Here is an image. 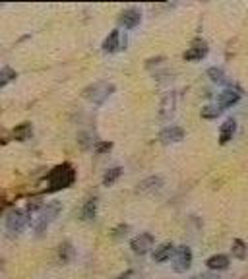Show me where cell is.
<instances>
[{
	"label": "cell",
	"mask_w": 248,
	"mask_h": 279,
	"mask_svg": "<svg viewBox=\"0 0 248 279\" xmlns=\"http://www.w3.org/2000/svg\"><path fill=\"white\" fill-rule=\"evenodd\" d=\"M58 256H60V260L64 262V264L72 262V258H74V248H72V244L70 243L62 244L60 250H58Z\"/></svg>",
	"instance_id": "obj_21"
},
{
	"label": "cell",
	"mask_w": 248,
	"mask_h": 279,
	"mask_svg": "<svg viewBox=\"0 0 248 279\" xmlns=\"http://www.w3.org/2000/svg\"><path fill=\"white\" fill-rule=\"evenodd\" d=\"M233 256L235 258H239V260H245L247 258V252H248V248H247V244H245V241H241V239H235L233 241Z\"/></svg>",
	"instance_id": "obj_17"
},
{
	"label": "cell",
	"mask_w": 248,
	"mask_h": 279,
	"mask_svg": "<svg viewBox=\"0 0 248 279\" xmlns=\"http://www.w3.org/2000/svg\"><path fill=\"white\" fill-rule=\"evenodd\" d=\"M192 264V250L188 246H178L177 252H175V264H173V270L177 274H182L190 268Z\"/></svg>",
	"instance_id": "obj_5"
},
{
	"label": "cell",
	"mask_w": 248,
	"mask_h": 279,
	"mask_svg": "<svg viewBox=\"0 0 248 279\" xmlns=\"http://www.w3.org/2000/svg\"><path fill=\"white\" fill-rule=\"evenodd\" d=\"M14 136H16V140H19V141L27 140L29 136H31V126H29V124H21L19 128L14 130Z\"/></svg>",
	"instance_id": "obj_23"
},
{
	"label": "cell",
	"mask_w": 248,
	"mask_h": 279,
	"mask_svg": "<svg viewBox=\"0 0 248 279\" xmlns=\"http://www.w3.org/2000/svg\"><path fill=\"white\" fill-rule=\"evenodd\" d=\"M206 54H208V47H206V43H202V45L190 47L188 51L184 52V60H188V62H194V60H202V58H204Z\"/></svg>",
	"instance_id": "obj_13"
},
{
	"label": "cell",
	"mask_w": 248,
	"mask_h": 279,
	"mask_svg": "<svg viewBox=\"0 0 248 279\" xmlns=\"http://www.w3.org/2000/svg\"><path fill=\"white\" fill-rule=\"evenodd\" d=\"M140 21H142V14H140L138 10H134V8L124 10L123 14H121V17H119V25H123L124 29H132V27H136Z\"/></svg>",
	"instance_id": "obj_7"
},
{
	"label": "cell",
	"mask_w": 248,
	"mask_h": 279,
	"mask_svg": "<svg viewBox=\"0 0 248 279\" xmlns=\"http://www.w3.org/2000/svg\"><path fill=\"white\" fill-rule=\"evenodd\" d=\"M239 101H241V93H239V91H235V89H225L223 93H219V99H217L219 109L233 107V105H237Z\"/></svg>",
	"instance_id": "obj_10"
},
{
	"label": "cell",
	"mask_w": 248,
	"mask_h": 279,
	"mask_svg": "<svg viewBox=\"0 0 248 279\" xmlns=\"http://www.w3.org/2000/svg\"><path fill=\"white\" fill-rule=\"evenodd\" d=\"M175 105H177L175 93H169V95L163 97V101H161V111H159L161 121H169V119L173 117V113H175Z\"/></svg>",
	"instance_id": "obj_9"
},
{
	"label": "cell",
	"mask_w": 248,
	"mask_h": 279,
	"mask_svg": "<svg viewBox=\"0 0 248 279\" xmlns=\"http://www.w3.org/2000/svg\"><path fill=\"white\" fill-rule=\"evenodd\" d=\"M113 91H115L113 84H109V82H97V84H93V86L84 89V97L88 101H91L93 105H103Z\"/></svg>",
	"instance_id": "obj_2"
},
{
	"label": "cell",
	"mask_w": 248,
	"mask_h": 279,
	"mask_svg": "<svg viewBox=\"0 0 248 279\" xmlns=\"http://www.w3.org/2000/svg\"><path fill=\"white\" fill-rule=\"evenodd\" d=\"M27 225V213L23 209H14L8 217H6V227L12 235H18L23 231V227Z\"/></svg>",
	"instance_id": "obj_4"
},
{
	"label": "cell",
	"mask_w": 248,
	"mask_h": 279,
	"mask_svg": "<svg viewBox=\"0 0 248 279\" xmlns=\"http://www.w3.org/2000/svg\"><path fill=\"white\" fill-rule=\"evenodd\" d=\"M235 130H237V124L233 119L223 122V126H221V132H219V143L221 145H225V143H229L231 140H233V134H235Z\"/></svg>",
	"instance_id": "obj_12"
},
{
	"label": "cell",
	"mask_w": 248,
	"mask_h": 279,
	"mask_svg": "<svg viewBox=\"0 0 248 279\" xmlns=\"http://www.w3.org/2000/svg\"><path fill=\"white\" fill-rule=\"evenodd\" d=\"M128 231H130V227H128V225L117 227V229L113 231V237H115V239H123V237H126V235H128Z\"/></svg>",
	"instance_id": "obj_25"
},
{
	"label": "cell",
	"mask_w": 248,
	"mask_h": 279,
	"mask_svg": "<svg viewBox=\"0 0 248 279\" xmlns=\"http://www.w3.org/2000/svg\"><path fill=\"white\" fill-rule=\"evenodd\" d=\"M95 213H97V202H95V198H91L86 202V206L82 209V217L86 221H91V219H95Z\"/></svg>",
	"instance_id": "obj_18"
},
{
	"label": "cell",
	"mask_w": 248,
	"mask_h": 279,
	"mask_svg": "<svg viewBox=\"0 0 248 279\" xmlns=\"http://www.w3.org/2000/svg\"><path fill=\"white\" fill-rule=\"evenodd\" d=\"M153 243H155L153 235H149V233H142L140 237H136V239L130 243V248H132V252H134V254H147V252L153 248Z\"/></svg>",
	"instance_id": "obj_6"
},
{
	"label": "cell",
	"mask_w": 248,
	"mask_h": 279,
	"mask_svg": "<svg viewBox=\"0 0 248 279\" xmlns=\"http://www.w3.org/2000/svg\"><path fill=\"white\" fill-rule=\"evenodd\" d=\"M119 41H121V33H119V29H115V31H111L109 37H107L105 41H103V51L105 52H115L119 49Z\"/></svg>",
	"instance_id": "obj_16"
},
{
	"label": "cell",
	"mask_w": 248,
	"mask_h": 279,
	"mask_svg": "<svg viewBox=\"0 0 248 279\" xmlns=\"http://www.w3.org/2000/svg\"><path fill=\"white\" fill-rule=\"evenodd\" d=\"M14 78H16V72L10 68V66L2 68L0 70V87L8 86L10 82H14Z\"/></svg>",
	"instance_id": "obj_20"
},
{
	"label": "cell",
	"mask_w": 248,
	"mask_h": 279,
	"mask_svg": "<svg viewBox=\"0 0 248 279\" xmlns=\"http://www.w3.org/2000/svg\"><path fill=\"white\" fill-rule=\"evenodd\" d=\"M123 174V169L121 167H113V169H109L105 173V176H103V184L105 186H111L113 182H117V178Z\"/></svg>",
	"instance_id": "obj_19"
},
{
	"label": "cell",
	"mask_w": 248,
	"mask_h": 279,
	"mask_svg": "<svg viewBox=\"0 0 248 279\" xmlns=\"http://www.w3.org/2000/svg\"><path fill=\"white\" fill-rule=\"evenodd\" d=\"M208 78L212 80L213 84H223L225 82V74L221 68H210L208 70Z\"/></svg>",
	"instance_id": "obj_24"
},
{
	"label": "cell",
	"mask_w": 248,
	"mask_h": 279,
	"mask_svg": "<svg viewBox=\"0 0 248 279\" xmlns=\"http://www.w3.org/2000/svg\"><path fill=\"white\" fill-rule=\"evenodd\" d=\"M76 180V171L74 167L64 163V165H58L54 167L53 171L49 173V190L56 192V190H62V188H68L70 184H74Z\"/></svg>",
	"instance_id": "obj_1"
},
{
	"label": "cell",
	"mask_w": 248,
	"mask_h": 279,
	"mask_svg": "<svg viewBox=\"0 0 248 279\" xmlns=\"http://www.w3.org/2000/svg\"><path fill=\"white\" fill-rule=\"evenodd\" d=\"M221 115V109L219 107H213V105H208V107H204L202 109V119H206V121H212V119H217Z\"/></svg>",
	"instance_id": "obj_22"
},
{
	"label": "cell",
	"mask_w": 248,
	"mask_h": 279,
	"mask_svg": "<svg viewBox=\"0 0 248 279\" xmlns=\"http://www.w3.org/2000/svg\"><path fill=\"white\" fill-rule=\"evenodd\" d=\"M182 138H184V130L180 126H167L159 134V140L163 143H177Z\"/></svg>",
	"instance_id": "obj_8"
},
{
	"label": "cell",
	"mask_w": 248,
	"mask_h": 279,
	"mask_svg": "<svg viewBox=\"0 0 248 279\" xmlns=\"http://www.w3.org/2000/svg\"><path fill=\"white\" fill-rule=\"evenodd\" d=\"M111 149H113V143H111V141H101V143L95 145V151H97V153H107V151H111Z\"/></svg>",
	"instance_id": "obj_26"
},
{
	"label": "cell",
	"mask_w": 248,
	"mask_h": 279,
	"mask_svg": "<svg viewBox=\"0 0 248 279\" xmlns=\"http://www.w3.org/2000/svg\"><path fill=\"white\" fill-rule=\"evenodd\" d=\"M175 252V246L173 243H165L161 244L159 248H155V252H153V260L155 262H167L171 258V254Z\"/></svg>",
	"instance_id": "obj_14"
},
{
	"label": "cell",
	"mask_w": 248,
	"mask_h": 279,
	"mask_svg": "<svg viewBox=\"0 0 248 279\" xmlns=\"http://www.w3.org/2000/svg\"><path fill=\"white\" fill-rule=\"evenodd\" d=\"M130 278H132V272L128 270V272H124V274H121L119 278H115V279H130Z\"/></svg>",
	"instance_id": "obj_27"
},
{
	"label": "cell",
	"mask_w": 248,
	"mask_h": 279,
	"mask_svg": "<svg viewBox=\"0 0 248 279\" xmlns=\"http://www.w3.org/2000/svg\"><path fill=\"white\" fill-rule=\"evenodd\" d=\"M208 268L210 270H217V272H221V270H227L229 268V258L227 256H223V254H215L212 258H208Z\"/></svg>",
	"instance_id": "obj_15"
},
{
	"label": "cell",
	"mask_w": 248,
	"mask_h": 279,
	"mask_svg": "<svg viewBox=\"0 0 248 279\" xmlns=\"http://www.w3.org/2000/svg\"><path fill=\"white\" fill-rule=\"evenodd\" d=\"M194 279H206V278H194Z\"/></svg>",
	"instance_id": "obj_28"
},
{
	"label": "cell",
	"mask_w": 248,
	"mask_h": 279,
	"mask_svg": "<svg viewBox=\"0 0 248 279\" xmlns=\"http://www.w3.org/2000/svg\"><path fill=\"white\" fill-rule=\"evenodd\" d=\"M163 186V176H149V178H143L142 182L138 184V190L140 192H157Z\"/></svg>",
	"instance_id": "obj_11"
},
{
	"label": "cell",
	"mask_w": 248,
	"mask_h": 279,
	"mask_svg": "<svg viewBox=\"0 0 248 279\" xmlns=\"http://www.w3.org/2000/svg\"><path fill=\"white\" fill-rule=\"evenodd\" d=\"M60 211H62V204H60V202H51V204H47L45 208L41 209V213H39V217H37V221H35L37 233H43V231L58 217Z\"/></svg>",
	"instance_id": "obj_3"
}]
</instances>
